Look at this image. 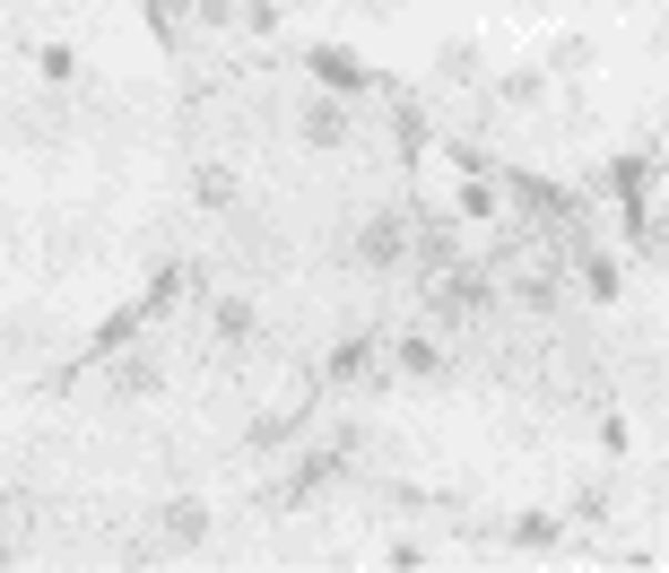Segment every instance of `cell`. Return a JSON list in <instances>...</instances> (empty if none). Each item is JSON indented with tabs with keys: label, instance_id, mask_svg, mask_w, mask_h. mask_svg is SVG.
<instances>
[{
	"label": "cell",
	"instance_id": "1",
	"mask_svg": "<svg viewBox=\"0 0 669 573\" xmlns=\"http://www.w3.org/2000/svg\"><path fill=\"white\" fill-rule=\"evenodd\" d=\"M313 79L322 88H365V61L357 52H313Z\"/></svg>",
	"mask_w": 669,
	"mask_h": 573
}]
</instances>
